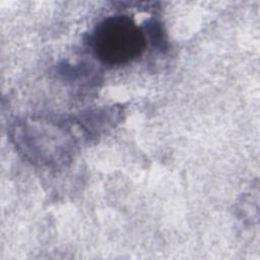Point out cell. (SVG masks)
Returning <instances> with one entry per match:
<instances>
[{
  "mask_svg": "<svg viewBox=\"0 0 260 260\" xmlns=\"http://www.w3.org/2000/svg\"><path fill=\"white\" fill-rule=\"evenodd\" d=\"M146 48L141 27L126 15L102 20L92 34V49L98 59L109 66L128 64L140 57Z\"/></svg>",
  "mask_w": 260,
  "mask_h": 260,
  "instance_id": "6da1fadb",
  "label": "cell"
}]
</instances>
